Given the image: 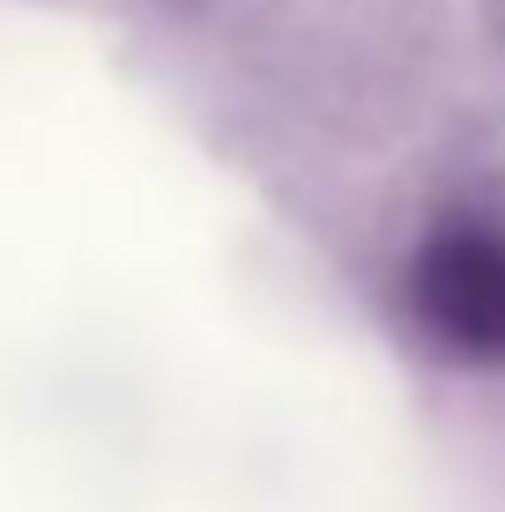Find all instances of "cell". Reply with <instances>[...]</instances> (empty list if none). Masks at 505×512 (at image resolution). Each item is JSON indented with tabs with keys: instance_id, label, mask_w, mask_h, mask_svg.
Listing matches in <instances>:
<instances>
[{
	"instance_id": "1",
	"label": "cell",
	"mask_w": 505,
	"mask_h": 512,
	"mask_svg": "<svg viewBox=\"0 0 505 512\" xmlns=\"http://www.w3.org/2000/svg\"><path fill=\"white\" fill-rule=\"evenodd\" d=\"M409 305L446 357L505 364V238L483 223H446L409 268Z\"/></svg>"
}]
</instances>
